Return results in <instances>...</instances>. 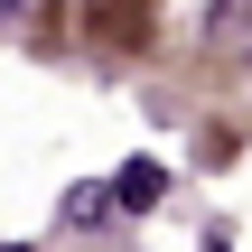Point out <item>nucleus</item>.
Masks as SVG:
<instances>
[{
    "label": "nucleus",
    "instance_id": "nucleus-1",
    "mask_svg": "<svg viewBox=\"0 0 252 252\" xmlns=\"http://www.w3.org/2000/svg\"><path fill=\"white\" fill-rule=\"evenodd\" d=\"M234 37H243V47H252V9H243V19H234Z\"/></svg>",
    "mask_w": 252,
    "mask_h": 252
},
{
    "label": "nucleus",
    "instance_id": "nucleus-2",
    "mask_svg": "<svg viewBox=\"0 0 252 252\" xmlns=\"http://www.w3.org/2000/svg\"><path fill=\"white\" fill-rule=\"evenodd\" d=\"M19 9H28V0H0V19H19Z\"/></svg>",
    "mask_w": 252,
    "mask_h": 252
}]
</instances>
